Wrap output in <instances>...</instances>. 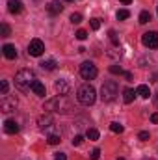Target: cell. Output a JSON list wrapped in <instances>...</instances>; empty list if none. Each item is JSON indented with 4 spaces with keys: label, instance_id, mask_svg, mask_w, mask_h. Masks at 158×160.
<instances>
[{
    "label": "cell",
    "instance_id": "obj_1",
    "mask_svg": "<svg viewBox=\"0 0 158 160\" xmlns=\"http://www.w3.org/2000/svg\"><path fill=\"white\" fill-rule=\"evenodd\" d=\"M36 73L32 71V69H21L17 75H15V86H17V89H21L22 93H28V91H32V86H34V82H36Z\"/></svg>",
    "mask_w": 158,
    "mask_h": 160
},
{
    "label": "cell",
    "instance_id": "obj_2",
    "mask_svg": "<svg viewBox=\"0 0 158 160\" xmlns=\"http://www.w3.org/2000/svg\"><path fill=\"white\" fill-rule=\"evenodd\" d=\"M43 108L48 110V112H56V114H69L71 108H73V104L69 102V99L65 95H58V97L47 101Z\"/></svg>",
    "mask_w": 158,
    "mask_h": 160
},
{
    "label": "cell",
    "instance_id": "obj_3",
    "mask_svg": "<svg viewBox=\"0 0 158 160\" xmlns=\"http://www.w3.org/2000/svg\"><path fill=\"white\" fill-rule=\"evenodd\" d=\"M77 97H78L80 104H84V106H91V104L97 101V91H95V88H93L91 84H84V86H80L78 88Z\"/></svg>",
    "mask_w": 158,
    "mask_h": 160
},
{
    "label": "cell",
    "instance_id": "obj_4",
    "mask_svg": "<svg viewBox=\"0 0 158 160\" xmlns=\"http://www.w3.org/2000/svg\"><path fill=\"white\" fill-rule=\"evenodd\" d=\"M117 91H119L117 82H116V80H108V82H104L102 88H101V99H102L104 102H112V101L117 97Z\"/></svg>",
    "mask_w": 158,
    "mask_h": 160
},
{
    "label": "cell",
    "instance_id": "obj_5",
    "mask_svg": "<svg viewBox=\"0 0 158 160\" xmlns=\"http://www.w3.org/2000/svg\"><path fill=\"white\" fill-rule=\"evenodd\" d=\"M80 75H82V78L84 80H93L97 75H99V71H97L95 63H91V62H84V63L80 65Z\"/></svg>",
    "mask_w": 158,
    "mask_h": 160
},
{
    "label": "cell",
    "instance_id": "obj_6",
    "mask_svg": "<svg viewBox=\"0 0 158 160\" xmlns=\"http://www.w3.org/2000/svg\"><path fill=\"white\" fill-rule=\"evenodd\" d=\"M17 99L15 97H9V95H4L2 97V101H0V110L4 112V114H9V112H15V108H17Z\"/></svg>",
    "mask_w": 158,
    "mask_h": 160
},
{
    "label": "cell",
    "instance_id": "obj_7",
    "mask_svg": "<svg viewBox=\"0 0 158 160\" xmlns=\"http://www.w3.org/2000/svg\"><path fill=\"white\" fill-rule=\"evenodd\" d=\"M141 43L147 47V48H158V32H145L141 36Z\"/></svg>",
    "mask_w": 158,
    "mask_h": 160
},
{
    "label": "cell",
    "instance_id": "obj_8",
    "mask_svg": "<svg viewBox=\"0 0 158 160\" xmlns=\"http://www.w3.org/2000/svg\"><path fill=\"white\" fill-rule=\"evenodd\" d=\"M37 125H39L41 132H47V134H48V132L54 128V119H52V116L45 114V116H41L39 119H37Z\"/></svg>",
    "mask_w": 158,
    "mask_h": 160
},
{
    "label": "cell",
    "instance_id": "obj_9",
    "mask_svg": "<svg viewBox=\"0 0 158 160\" xmlns=\"http://www.w3.org/2000/svg\"><path fill=\"white\" fill-rule=\"evenodd\" d=\"M45 50V43L41 39H32L30 45H28V54L30 56H41Z\"/></svg>",
    "mask_w": 158,
    "mask_h": 160
},
{
    "label": "cell",
    "instance_id": "obj_10",
    "mask_svg": "<svg viewBox=\"0 0 158 160\" xmlns=\"http://www.w3.org/2000/svg\"><path fill=\"white\" fill-rule=\"evenodd\" d=\"M54 88H56V93H58V95H67V93L71 91V86H69V82H67V80H63V78L56 80Z\"/></svg>",
    "mask_w": 158,
    "mask_h": 160
},
{
    "label": "cell",
    "instance_id": "obj_11",
    "mask_svg": "<svg viewBox=\"0 0 158 160\" xmlns=\"http://www.w3.org/2000/svg\"><path fill=\"white\" fill-rule=\"evenodd\" d=\"M4 132L6 134H17L19 132V123L15 119H6L4 121Z\"/></svg>",
    "mask_w": 158,
    "mask_h": 160
},
{
    "label": "cell",
    "instance_id": "obj_12",
    "mask_svg": "<svg viewBox=\"0 0 158 160\" xmlns=\"http://www.w3.org/2000/svg\"><path fill=\"white\" fill-rule=\"evenodd\" d=\"M2 52H4V56H6L7 60H15V58H17V48H15V45L6 43V45L2 47Z\"/></svg>",
    "mask_w": 158,
    "mask_h": 160
},
{
    "label": "cell",
    "instance_id": "obj_13",
    "mask_svg": "<svg viewBox=\"0 0 158 160\" xmlns=\"http://www.w3.org/2000/svg\"><path fill=\"white\" fill-rule=\"evenodd\" d=\"M7 11L13 13V15H19L22 11V2L21 0H9L7 2Z\"/></svg>",
    "mask_w": 158,
    "mask_h": 160
},
{
    "label": "cell",
    "instance_id": "obj_14",
    "mask_svg": "<svg viewBox=\"0 0 158 160\" xmlns=\"http://www.w3.org/2000/svg\"><path fill=\"white\" fill-rule=\"evenodd\" d=\"M62 9H63V6H62L58 0H50L48 6H47V11H48L50 15H58V13H62Z\"/></svg>",
    "mask_w": 158,
    "mask_h": 160
},
{
    "label": "cell",
    "instance_id": "obj_15",
    "mask_svg": "<svg viewBox=\"0 0 158 160\" xmlns=\"http://www.w3.org/2000/svg\"><path fill=\"white\" fill-rule=\"evenodd\" d=\"M32 91H34L36 95H39V97H45V95H47L45 84H43L41 80H36V82H34V86H32Z\"/></svg>",
    "mask_w": 158,
    "mask_h": 160
},
{
    "label": "cell",
    "instance_id": "obj_16",
    "mask_svg": "<svg viewBox=\"0 0 158 160\" xmlns=\"http://www.w3.org/2000/svg\"><path fill=\"white\" fill-rule=\"evenodd\" d=\"M136 93L141 97V99H149V95H151V89H149V86H145V84H141V86H138V89H136Z\"/></svg>",
    "mask_w": 158,
    "mask_h": 160
},
{
    "label": "cell",
    "instance_id": "obj_17",
    "mask_svg": "<svg viewBox=\"0 0 158 160\" xmlns=\"http://www.w3.org/2000/svg\"><path fill=\"white\" fill-rule=\"evenodd\" d=\"M136 95H138V93H136L134 89H130V88H128V89H125V91H123V101H125L126 104H130V102L134 101V97H136Z\"/></svg>",
    "mask_w": 158,
    "mask_h": 160
},
{
    "label": "cell",
    "instance_id": "obj_18",
    "mask_svg": "<svg viewBox=\"0 0 158 160\" xmlns=\"http://www.w3.org/2000/svg\"><path fill=\"white\" fill-rule=\"evenodd\" d=\"M39 65H41V69H45V71H54L56 69V62L54 60H45V62H41Z\"/></svg>",
    "mask_w": 158,
    "mask_h": 160
},
{
    "label": "cell",
    "instance_id": "obj_19",
    "mask_svg": "<svg viewBox=\"0 0 158 160\" xmlns=\"http://www.w3.org/2000/svg\"><path fill=\"white\" fill-rule=\"evenodd\" d=\"M86 136H87V140L95 142V140H99V130H97V128H87Z\"/></svg>",
    "mask_w": 158,
    "mask_h": 160
},
{
    "label": "cell",
    "instance_id": "obj_20",
    "mask_svg": "<svg viewBox=\"0 0 158 160\" xmlns=\"http://www.w3.org/2000/svg\"><path fill=\"white\" fill-rule=\"evenodd\" d=\"M110 130H112V132H116V134H121L125 128H123V125H121V123L114 121V123H110Z\"/></svg>",
    "mask_w": 158,
    "mask_h": 160
},
{
    "label": "cell",
    "instance_id": "obj_21",
    "mask_svg": "<svg viewBox=\"0 0 158 160\" xmlns=\"http://www.w3.org/2000/svg\"><path fill=\"white\" fill-rule=\"evenodd\" d=\"M47 142H48L50 145H58V143L62 142V138H60L58 134H48V138H47Z\"/></svg>",
    "mask_w": 158,
    "mask_h": 160
},
{
    "label": "cell",
    "instance_id": "obj_22",
    "mask_svg": "<svg viewBox=\"0 0 158 160\" xmlns=\"http://www.w3.org/2000/svg\"><path fill=\"white\" fill-rule=\"evenodd\" d=\"M149 21H151V13H149V11H141V13H140V22H141V24H147Z\"/></svg>",
    "mask_w": 158,
    "mask_h": 160
},
{
    "label": "cell",
    "instance_id": "obj_23",
    "mask_svg": "<svg viewBox=\"0 0 158 160\" xmlns=\"http://www.w3.org/2000/svg\"><path fill=\"white\" fill-rule=\"evenodd\" d=\"M7 89H9L7 80H0V95H7Z\"/></svg>",
    "mask_w": 158,
    "mask_h": 160
},
{
    "label": "cell",
    "instance_id": "obj_24",
    "mask_svg": "<svg viewBox=\"0 0 158 160\" xmlns=\"http://www.w3.org/2000/svg\"><path fill=\"white\" fill-rule=\"evenodd\" d=\"M116 17H117V21H125V19H128V17H130V13H128L126 9H119Z\"/></svg>",
    "mask_w": 158,
    "mask_h": 160
},
{
    "label": "cell",
    "instance_id": "obj_25",
    "mask_svg": "<svg viewBox=\"0 0 158 160\" xmlns=\"http://www.w3.org/2000/svg\"><path fill=\"white\" fill-rule=\"evenodd\" d=\"M110 73H114V75H125V71L121 69V65H110Z\"/></svg>",
    "mask_w": 158,
    "mask_h": 160
},
{
    "label": "cell",
    "instance_id": "obj_26",
    "mask_svg": "<svg viewBox=\"0 0 158 160\" xmlns=\"http://www.w3.org/2000/svg\"><path fill=\"white\" fill-rule=\"evenodd\" d=\"M0 32H2V38H7V36H9V26H7L6 22H2V24H0Z\"/></svg>",
    "mask_w": 158,
    "mask_h": 160
},
{
    "label": "cell",
    "instance_id": "obj_27",
    "mask_svg": "<svg viewBox=\"0 0 158 160\" xmlns=\"http://www.w3.org/2000/svg\"><path fill=\"white\" fill-rule=\"evenodd\" d=\"M99 157H101V149H97V147H95V149L89 153V158H91V160H99Z\"/></svg>",
    "mask_w": 158,
    "mask_h": 160
},
{
    "label": "cell",
    "instance_id": "obj_28",
    "mask_svg": "<svg viewBox=\"0 0 158 160\" xmlns=\"http://www.w3.org/2000/svg\"><path fill=\"white\" fill-rule=\"evenodd\" d=\"M71 22H73V24L82 22V15H80V13H73V15H71Z\"/></svg>",
    "mask_w": 158,
    "mask_h": 160
},
{
    "label": "cell",
    "instance_id": "obj_29",
    "mask_svg": "<svg viewBox=\"0 0 158 160\" xmlns=\"http://www.w3.org/2000/svg\"><path fill=\"white\" fill-rule=\"evenodd\" d=\"M89 24H91V28H93V30H99V28H101V19H91V21H89Z\"/></svg>",
    "mask_w": 158,
    "mask_h": 160
},
{
    "label": "cell",
    "instance_id": "obj_30",
    "mask_svg": "<svg viewBox=\"0 0 158 160\" xmlns=\"http://www.w3.org/2000/svg\"><path fill=\"white\" fill-rule=\"evenodd\" d=\"M108 36H110V41H112L114 45H119V41H117V34H116L114 30H110V32H108Z\"/></svg>",
    "mask_w": 158,
    "mask_h": 160
},
{
    "label": "cell",
    "instance_id": "obj_31",
    "mask_svg": "<svg viewBox=\"0 0 158 160\" xmlns=\"http://www.w3.org/2000/svg\"><path fill=\"white\" fill-rule=\"evenodd\" d=\"M86 38H87V32H86V30H78V32H77V39L84 41Z\"/></svg>",
    "mask_w": 158,
    "mask_h": 160
},
{
    "label": "cell",
    "instance_id": "obj_32",
    "mask_svg": "<svg viewBox=\"0 0 158 160\" xmlns=\"http://www.w3.org/2000/svg\"><path fill=\"white\" fill-rule=\"evenodd\" d=\"M82 142H84V136H75V140H73V145H77V147H78V145H82Z\"/></svg>",
    "mask_w": 158,
    "mask_h": 160
},
{
    "label": "cell",
    "instance_id": "obj_33",
    "mask_svg": "<svg viewBox=\"0 0 158 160\" xmlns=\"http://www.w3.org/2000/svg\"><path fill=\"white\" fill-rule=\"evenodd\" d=\"M138 138H140L141 142H145V140H149V132H147V130H143V132H140V134H138Z\"/></svg>",
    "mask_w": 158,
    "mask_h": 160
},
{
    "label": "cell",
    "instance_id": "obj_34",
    "mask_svg": "<svg viewBox=\"0 0 158 160\" xmlns=\"http://www.w3.org/2000/svg\"><path fill=\"white\" fill-rule=\"evenodd\" d=\"M54 160H67V157H65V153H58V155L54 157Z\"/></svg>",
    "mask_w": 158,
    "mask_h": 160
},
{
    "label": "cell",
    "instance_id": "obj_35",
    "mask_svg": "<svg viewBox=\"0 0 158 160\" xmlns=\"http://www.w3.org/2000/svg\"><path fill=\"white\" fill-rule=\"evenodd\" d=\"M151 121H153V123H158V114H153V116H151Z\"/></svg>",
    "mask_w": 158,
    "mask_h": 160
},
{
    "label": "cell",
    "instance_id": "obj_36",
    "mask_svg": "<svg viewBox=\"0 0 158 160\" xmlns=\"http://www.w3.org/2000/svg\"><path fill=\"white\" fill-rule=\"evenodd\" d=\"M125 78H126V80H132V73H125Z\"/></svg>",
    "mask_w": 158,
    "mask_h": 160
},
{
    "label": "cell",
    "instance_id": "obj_37",
    "mask_svg": "<svg viewBox=\"0 0 158 160\" xmlns=\"http://www.w3.org/2000/svg\"><path fill=\"white\" fill-rule=\"evenodd\" d=\"M119 2H123V4H130L132 0H119Z\"/></svg>",
    "mask_w": 158,
    "mask_h": 160
},
{
    "label": "cell",
    "instance_id": "obj_38",
    "mask_svg": "<svg viewBox=\"0 0 158 160\" xmlns=\"http://www.w3.org/2000/svg\"><path fill=\"white\" fill-rule=\"evenodd\" d=\"M155 104H156V106H158V93H156V95H155Z\"/></svg>",
    "mask_w": 158,
    "mask_h": 160
},
{
    "label": "cell",
    "instance_id": "obj_39",
    "mask_svg": "<svg viewBox=\"0 0 158 160\" xmlns=\"http://www.w3.org/2000/svg\"><path fill=\"white\" fill-rule=\"evenodd\" d=\"M153 82H158V73L155 75V77H153Z\"/></svg>",
    "mask_w": 158,
    "mask_h": 160
},
{
    "label": "cell",
    "instance_id": "obj_40",
    "mask_svg": "<svg viewBox=\"0 0 158 160\" xmlns=\"http://www.w3.org/2000/svg\"><path fill=\"white\" fill-rule=\"evenodd\" d=\"M145 160H153V158H145Z\"/></svg>",
    "mask_w": 158,
    "mask_h": 160
},
{
    "label": "cell",
    "instance_id": "obj_41",
    "mask_svg": "<svg viewBox=\"0 0 158 160\" xmlns=\"http://www.w3.org/2000/svg\"><path fill=\"white\" fill-rule=\"evenodd\" d=\"M65 2H71V0H65Z\"/></svg>",
    "mask_w": 158,
    "mask_h": 160
},
{
    "label": "cell",
    "instance_id": "obj_42",
    "mask_svg": "<svg viewBox=\"0 0 158 160\" xmlns=\"http://www.w3.org/2000/svg\"><path fill=\"white\" fill-rule=\"evenodd\" d=\"M119 160H125V158H119Z\"/></svg>",
    "mask_w": 158,
    "mask_h": 160
}]
</instances>
